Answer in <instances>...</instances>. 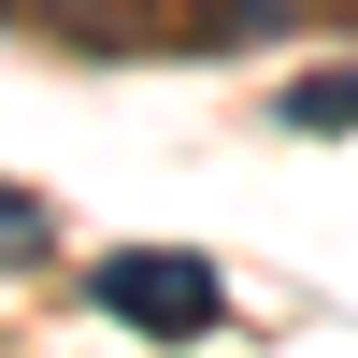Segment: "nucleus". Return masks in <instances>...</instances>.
Returning a JSON list of instances; mask_svg holds the SVG:
<instances>
[{
  "instance_id": "obj_1",
  "label": "nucleus",
  "mask_w": 358,
  "mask_h": 358,
  "mask_svg": "<svg viewBox=\"0 0 358 358\" xmlns=\"http://www.w3.org/2000/svg\"><path fill=\"white\" fill-rule=\"evenodd\" d=\"M86 301H101L115 330H143V344H201L229 315V273L187 258V244H101L86 258Z\"/></svg>"
},
{
  "instance_id": "obj_2",
  "label": "nucleus",
  "mask_w": 358,
  "mask_h": 358,
  "mask_svg": "<svg viewBox=\"0 0 358 358\" xmlns=\"http://www.w3.org/2000/svg\"><path fill=\"white\" fill-rule=\"evenodd\" d=\"M273 29H287V0H172L158 43H273Z\"/></svg>"
},
{
  "instance_id": "obj_3",
  "label": "nucleus",
  "mask_w": 358,
  "mask_h": 358,
  "mask_svg": "<svg viewBox=\"0 0 358 358\" xmlns=\"http://www.w3.org/2000/svg\"><path fill=\"white\" fill-rule=\"evenodd\" d=\"M273 129H315V143L358 129V72H287V86H273Z\"/></svg>"
},
{
  "instance_id": "obj_4",
  "label": "nucleus",
  "mask_w": 358,
  "mask_h": 358,
  "mask_svg": "<svg viewBox=\"0 0 358 358\" xmlns=\"http://www.w3.org/2000/svg\"><path fill=\"white\" fill-rule=\"evenodd\" d=\"M43 15L72 29V43H101V57H115V43H158V15H172V0H43Z\"/></svg>"
},
{
  "instance_id": "obj_5",
  "label": "nucleus",
  "mask_w": 358,
  "mask_h": 358,
  "mask_svg": "<svg viewBox=\"0 0 358 358\" xmlns=\"http://www.w3.org/2000/svg\"><path fill=\"white\" fill-rule=\"evenodd\" d=\"M57 244V215H43V201H29V187H0V273H29V258H43Z\"/></svg>"
},
{
  "instance_id": "obj_6",
  "label": "nucleus",
  "mask_w": 358,
  "mask_h": 358,
  "mask_svg": "<svg viewBox=\"0 0 358 358\" xmlns=\"http://www.w3.org/2000/svg\"><path fill=\"white\" fill-rule=\"evenodd\" d=\"M0 15H15V0H0Z\"/></svg>"
}]
</instances>
